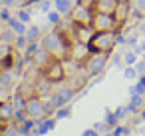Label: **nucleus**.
I'll return each instance as SVG.
<instances>
[{
    "label": "nucleus",
    "instance_id": "obj_1",
    "mask_svg": "<svg viewBox=\"0 0 145 136\" xmlns=\"http://www.w3.org/2000/svg\"><path fill=\"white\" fill-rule=\"evenodd\" d=\"M40 46L46 48L52 54V58H56V60H68L72 56V44H70L66 32L60 30V28H56L50 34L42 36L40 38Z\"/></svg>",
    "mask_w": 145,
    "mask_h": 136
},
{
    "label": "nucleus",
    "instance_id": "obj_2",
    "mask_svg": "<svg viewBox=\"0 0 145 136\" xmlns=\"http://www.w3.org/2000/svg\"><path fill=\"white\" fill-rule=\"evenodd\" d=\"M117 32H95L91 34V38L88 40V50L89 52H105L109 54L115 44H117Z\"/></svg>",
    "mask_w": 145,
    "mask_h": 136
},
{
    "label": "nucleus",
    "instance_id": "obj_3",
    "mask_svg": "<svg viewBox=\"0 0 145 136\" xmlns=\"http://www.w3.org/2000/svg\"><path fill=\"white\" fill-rule=\"evenodd\" d=\"M91 28L95 32H119L121 24L117 22L115 14H105V12H95L91 18Z\"/></svg>",
    "mask_w": 145,
    "mask_h": 136
},
{
    "label": "nucleus",
    "instance_id": "obj_4",
    "mask_svg": "<svg viewBox=\"0 0 145 136\" xmlns=\"http://www.w3.org/2000/svg\"><path fill=\"white\" fill-rule=\"evenodd\" d=\"M107 58H109V54H105V52H88L86 60L82 62V68L89 76H97V74H101L105 70Z\"/></svg>",
    "mask_w": 145,
    "mask_h": 136
},
{
    "label": "nucleus",
    "instance_id": "obj_5",
    "mask_svg": "<svg viewBox=\"0 0 145 136\" xmlns=\"http://www.w3.org/2000/svg\"><path fill=\"white\" fill-rule=\"evenodd\" d=\"M40 70V76H44L48 82H52V84H60V82H64L66 80V68H64V60H56V58H52L46 66H42V68H38Z\"/></svg>",
    "mask_w": 145,
    "mask_h": 136
},
{
    "label": "nucleus",
    "instance_id": "obj_6",
    "mask_svg": "<svg viewBox=\"0 0 145 136\" xmlns=\"http://www.w3.org/2000/svg\"><path fill=\"white\" fill-rule=\"evenodd\" d=\"M72 24H80V26H91V18H93V8L86 6V4H76L72 8V12L68 14Z\"/></svg>",
    "mask_w": 145,
    "mask_h": 136
},
{
    "label": "nucleus",
    "instance_id": "obj_7",
    "mask_svg": "<svg viewBox=\"0 0 145 136\" xmlns=\"http://www.w3.org/2000/svg\"><path fill=\"white\" fill-rule=\"evenodd\" d=\"M24 112H26L28 118H44V116H46V104H44L42 96H38V94L26 96Z\"/></svg>",
    "mask_w": 145,
    "mask_h": 136
},
{
    "label": "nucleus",
    "instance_id": "obj_8",
    "mask_svg": "<svg viewBox=\"0 0 145 136\" xmlns=\"http://www.w3.org/2000/svg\"><path fill=\"white\" fill-rule=\"evenodd\" d=\"M72 96H74V90H72V88H68V86H64V88L56 90V92L50 96V100H52V104H54V106H56V110H58V108H62V106L70 104Z\"/></svg>",
    "mask_w": 145,
    "mask_h": 136
},
{
    "label": "nucleus",
    "instance_id": "obj_9",
    "mask_svg": "<svg viewBox=\"0 0 145 136\" xmlns=\"http://www.w3.org/2000/svg\"><path fill=\"white\" fill-rule=\"evenodd\" d=\"M119 0H93V10L95 12H105V14H115Z\"/></svg>",
    "mask_w": 145,
    "mask_h": 136
},
{
    "label": "nucleus",
    "instance_id": "obj_10",
    "mask_svg": "<svg viewBox=\"0 0 145 136\" xmlns=\"http://www.w3.org/2000/svg\"><path fill=\"white\" fill-rule=\"evenodd\" d=\"M50 60H52V54H50L46 48H42V46H40V48H38V50L32 54V58H30V62H32L36 68H42V66H46Z\"/></svg>",
    "mask_w": 145,
    "mask_h": 136
},
{
    "label": "nucleus",
    "instance_id": "obj_11",
    "mask_svg": "<svg viewBox=\"0 0 145 136\" xmlns=\"http://www.w3.org/2000/svg\"><path fill=\"white\" fill-rule=\"evenodd\" d=\"M129 12H131V2H129V0H119L117 10H115V18H117V22L121 26H123V22H127Z\"/></svg>",
    "mask_w": 145,
    "mask_h": 136
},
{
    "label": "nucleus",
    "instance_id": "obj_12",
    "mask_svg": "<svg viewBox=\"0 0 145 136\" xmlns=\"http://www.w3.org/2000/svg\"><path fill=\"white\" fill-rule=\"evenodd\" d=\"M52 4H54V8H56L62 16H68V14L72 12V8L76 6L74 0H52Z\"/></svg>",
    "mask_w": 145,
    "mask_h": 136
},
{
    "label": "nucleus",
    "instance_id": "obj_13",
    "mask_svg": "<svg viewBox=\"0 0 145 136\" xmlns=\"http://www.w3.org/2000/svg\"><path fill=\"white\" fill-rule=\"evenodd\" d=\"M143 102H145V94L133 92V94H131V100H129V104H127V112H137V110H141V108H143Z\"/></svg>",
    "mask_w": 145,
    "mask_h": 136
},
{
    "label": "nucleus",
    "instance_id": "obj_14",
    "mask_svg": "<svg viewBox=\"0 0 145 136\" xmlns=\"http://www.w3.org/2000/svg\"><path fill=\"white\" fill-rule=\"evenodd\" d=\"M8 26H10L16 34H26V30H28V24L22 22L20 18H10V20H8Z\"/></svg>",
    "mask_w": 145,
    "mask_h": 136
},
{
    "label": "nucleus",
    "instance_id": "obj_15",
    "mask_svg": "<svg viewBox=\"0 0 145 136\" xmlns=\"http://www.w3.org/2000/svg\"><path fill=\"white\" fill-rule=\"evenodd\" d=\"M50 84H52V82H48V80H46L44 76H38V80L34 82L36 94H38V96H44V94H46V92L50 90Z\"/></svg>",
    "mask_w": 145,
    "mask_h": 136
},
{
    "label": "nucleus",
    "instance_id": "obj_16",
    "mask_svg": "<svg viewBox=\"0 0 145 136\" xmlns=\"http://www.w3.org/2000/svg\"><path fill=\"white\" fill-rule=\"evenodd\" d=\"M0 36H2V40H4L6 44H14V40H16V36H18V34H16L10 26H6L2 32H0Z\"/></svg>",
    "mask_w": 145,
    "mask_h": 136
},
{
    "label": "nucleus",
    "instance_id": "obj_17",
    "mask_svg": "<svg viewBox=\"0 0 145 136\" xmlns=\"http://www.w3.org/2000/svg\"><path fill=\"white\" fill-rule=\"evenodd\" d=\"M26 36H28V40H40V38H42V30H40V26L30 24L28 30H26Z\"/></svg>",
    "mask_w": 145,
    "mask_h": 136
},
{
    "label": "nucleus",
    "instance_id": "obj_18",
    "mask_svg": "<svg viewBox=\"0 0 145 136\" xmlns=\"http://www.w3.org/2000/svg\"><path fill=\"white\" fill-rule=\"evenodd\" d=\"M117 124H119V118L115 116V112H107V114H105V126L113 130Z\"/></svg>",
    "mask_w": 145,
    "mask_h": 136
},
{
    "label": "nucleus",
    "instance_id": "obj_19",
    "mask_svg": "<svg viewBox=\"0 0 145 136\" xmlns=\"http://www.w3.org/2000/svg\"><path fill=\"white\" fill-rule=\"evenodd\" d=\"M133 92H137V94H145V74H139L137 84L131 88V94H133Z\"/></svg>",
    "mask_w": 145,
    "mask_h": 136
},
{
    "label": "nucleus",
    "instance_id": "obj_20",
    "mask_svg": "<svg viewBox=\"0 0 145 136\" xmlns=\"http://www.w3.org/2000/svg\"><path fill=\"white\" fill-rule=\"evenodd\" d=\"M70 114H72V108H70V104H66V106H62V108L56 110V120H60V118H68Z\"/></svg>",
    "mask_w": 145,
    "mask_h": 136
},
{
    "label": "nucleus",
    "instance_id": "obj_21",
    "mask_svg": "<svg viewBox=\"0 0 145 136\" xmlns=\"http://www.w3.org/2000/svg\"><path fill=\"white\" fill-rule=\"evenodd\" d=\"M111 134H113V136H129V128H127V126L117 124V126L111 130Z\"/></svg>",
    "mask_w": 145,
    "mask_h": 136
},
{
    "label": "nucleus",
    "instance_id": "obj_22",
    "mask_svg": "<svg viewBox=\"0 0 145 136\" xmlns=\"http://www.w3.org/2000/svg\"><path fill=\"white\" fill-rule=\"evenodd\" d=\"M123 60H125L127 66H133V64L137 62V54H135V52H125V54H123Z\"/></svg>",
    "mask_w": 145,
    "mask_h": 136
},
{
    "label": "nucleus",
    "instance_id": "obj_23",
    "mask_svg": "<svg viewBox=\"0 0 145 136\" xmlns=\"http://www.w3.org/2000/svg\"><path fill=\"white\" fill-rule=\"evenodd\" d=\"M48 20H50V22L56 26V24H60V20H62V14H60L58 10H56V12H50V14H48Z\"/></svg>",
    "mask_w": 145,
    "mask_h": 136
},
{
    "label": "nucleus",
    "instance_id": "obj_24",
    "mask_svg": "<svg viewBox=\"0 0 145 136\" xmlns=\"http://www.w3.org/2000/svg\"><path fill=\"white\" fill-rule=\"evenodd\" d=\"M18 18H20L22 22H26V24H28V22L32 20V14H30L28 10H20V12H18Z\"/></svg>",
    "mask_w": 145,
    "mask_h": 136
},
{
    "label": "nucleus",
    "instance_id": "obj_25",
    "mask_svg": "<svg viewBox=\"0 0 145 136\" xmlns=\"http://www.w3.org/2000/svg\"><path fill=\"white\" fill-rule=\"evenodd\" d=\"M123 74H125V78H135L137 76V70H135V66H125Z\"/></svg>",
    "mask_w": 145,
    "mask_h": 136
},
{
    "label": "nucleus",
    "instance_id": "obj_26",
    "mask_svg": "<svg viewBox=\"0 0 145 136\" xmlns=\"http://www.w3.org/2000/svg\"><path fill=\"white\" fill-rule=\"evenodd\" d=\"M12 16H10V10H8V6L4 8V10H0V20H2V22H8Z\"/></svg>",
    "mask_w": 145,
    "mask_h": 136
},
{
    "label": "nucleus",
    "instance_id": "obj_27",
    "mask_svg": "<svg viewBox=\"0 0 145 136\" xmlns=\"http://www.w3.org/2000/svg\"><path fill=\"white\" fill-rule=\"evenodd\" d=\"M135 70H137V74H145V60H137L135 62Z\"/></svg>",
    "mask_w": 145,
    "mask_h": 136
},
{
    "label": "nucleus",
    "instance_id": "obj_28",
    "mask_svg": "<svg viewBox=\"0 0 145 136\" xmlns=\"http://www.w3.org/2000/svg\"><path fill=\"white\" fill-rule=\"evenodd\" d=\"M82 136H101V134H99V130H95V128H86V130L82 132Z\"/></svg>",
    "mask_w": 145,
    "mask_h": 136
},
{
    "label": "nucleus",
    "instance_id": "obj_29",
    "mask_svg": "<svg viewBox=\"0 0 145 136\" xmlns=\"http://www.w3.org/2000/svg\"><path fill=\"white\" fill-rule=\"evenodd\" d=\"M125 112H127V106H119V108L115 110V116H117V118H121Z\"/></svg>",
    "mask_w": 145,
    "mask_h": 136
},
{
    "label": "nucleus",
    "instance_id": "obj_30",
    "mask_svg": "<svg viewBox=\"0 0 145 136\" xmlns=\"http://www.w3.org/2000/svg\"><path fill=\"white\" fill-rule=\"evenodd\" d=\"M137 10L141 14H145V0H137Z\"/></svg>",
    "mask_w": 145,
    "mask_h": 136
},
{
    "label": "nucleus",
    "instance_id": "obj_31",
    "mask_svg": "<svg viewBox=\"0 0 145 136\" xmlns=\"http://www.w3.org/2000/svg\"><path fill=\"white\" fill-rule=\"evenodd\" d=\"M46 126H48L50 130H54V128H56V118H48V120H46Z\"/></svg>",
    "mask_w": 145,
    "mask_h": 136
},
{
    "label": "nucleus",
    "instance_id": "obj_32",
    "mask_svg": "<svg viewBox=\"0 0 145 136\" xmlns=\"http://www.w3.org/2000/svg\"><path fill=\"white\" fill-rule=\"evenodd\" d=\"M139 118L145 122V108H141V110H139Z\"/></svg>",
    "mask_w": 145,
    "mask_h": 136
},
{
    "label": "nucleus",
    "instance_id": "obj_33",
    "mask_svg": "<svg viewBox=\"0 0 145 136\" xmlns=\"http://www.w3.org/2000/svg\"><path fill=\"white\" fill-rule=\"evenodd\" d=\"M12 2H14V0H2V4H4V6H10Z\"/></svg>",
    "mask_w": 145,
    "mask_h": 136
},
{
    "label": "nucleus",
    "instance_id": "obj_34",
    "mask_svg": "<svg viewBox=\"0 0 145 136\" xmlns=\"http://www.w3.org/2000/svg\"><path fill=\"white\" fill-rule=\"evenodd\" d=\"M22 136H36L34 132H28V134H22Z\"/></svg>",
    "mask_w": 145,
    "mask_h": 136
},
{
    "label": "nucleus",
    "instance_id": "obj_35",
    "mask_svg": "<svg viewBox=\"0 0 145 136\" xmlns=\"http://www.w3.org/2000/svg\"><path fill=\"white\" fill-rule=\"evenodd\" d=\"M141 50H143V52H145V42H143V44H141Z\"/></svg>",
    "mask_w": 145,
    "mask_h": 136
},
{
    "label": "nucleus",
    "instance_id": "obj_36",
    "mask_svg": "<svg viewBox=\"0 0 145 136\" xmlns=\"http://www.w3.org/2000/svg\"><path fill=\"white\" fill-rule=\"evenodd\" d=\"M143 60H145V52H143Z\"/></svg>",
    "mask_w": 145,
    "mask_h": 136
},
{
    "label": "nucleus",
    "instance_id": "obj_37",
    "mask_svg": "<svg viewBox=\"0 0 145 136\" xmlns=\"http://www.w3.org/2000/svg\"><path fill=\"white\" fill-rule=\"evenodd\" d=\"M107 136H113V134H107Z\"/></svg>",
    "mask_w": 145,
    "mask_h": 136
}]
</instances>
